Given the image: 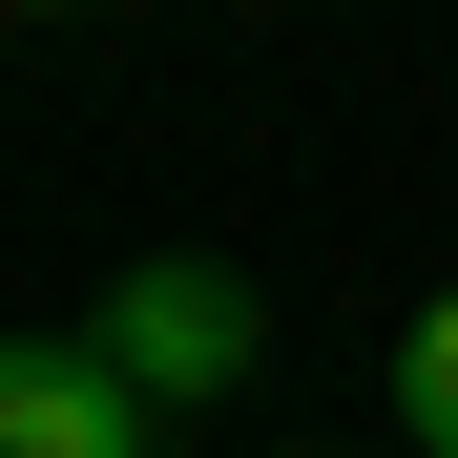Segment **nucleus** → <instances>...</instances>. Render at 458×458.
<instances>
[{
  "label": "nucleus",
  "instance_id": "nucleus-2",
  "mask_svg": "<svg viewBox=\"0 0 458 458\" xmlns=\"http://www.w3.org/2000/svg\"><path fill=\"white\" fill-rule=\"evenodd\" d=\"M0 458H167V417L105 375V334H0Z\"/></svg>",
  "mask_w": 458,
  "mask_h": 458
},
{
  "label": "nucleus",
  "instance_id": "nucleus-3",
  "mask_svg": "<svg viewBox=\"0 0 458 458\" xmlns=\"http://www.w3.org/2000/svg\"><path fill=\"white\" fill-rule=\"evenodd\" d=\"M396 437H417V458H458V292L396 334Z\"/></svg>",
  "mask_w": 458,
  "mask_h": 458
},
{
  "label": "nucleus",
  "instance_id": "nucleus-1",
  "mask_svg": "<svg viewBox=\"0 0 458 458\" xmlns=\"http://www.w3.org/2000/svg\"><path fill=\"white\" fill-rule=\"evenodd\" d=\"M105 375H125V396L146 417H208L229 396V375H250L271 354V313H250V271H208V250H146V271H105Z\"/></svg>",
  "mask_w": 458,
  "mask_h": 458
}]
</instances>
